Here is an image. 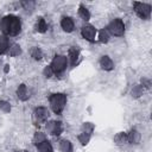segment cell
<instances>
[{"label":"cell","mask_w":152,"mask_h":152,"mask_svg":"<svg viewBox=\"0 0 152 152\" xmlns=\"http://www.w3.org/2000/svg\"><path fill=\"white\" fill-rule=\"evenodd\" d=\"M48 30H49V25H48L45 18L44 17H38L36 19L34 24H33V31L37 32V33L43 34V33L48 32Z\"/></svg>","instance_id":"15"},{"label":"cell","mask_w":152,"mask_h":152,"mask_svg":"<svg viewBox=\"0 0 152 152\" xmlns=\"http://www.w3.org/2000/svg\"><path fill=\"white\" fill-rule=\"evenodd\" d=\"M15 95H17V99L19 100V101H21V102H26V101H28V99H30V90H28V88H27V86L25 84V83H20L18 87H17V89H15Z\"/></svg>","instance_id":"13"},{"label":"cell","mask_w":152,"mask_h":152,"mask_svg":"<svg viewBox=\"0 0 152 152\" xmlns=\"http://www.w3.org/2000/svg\"><path fill=\"white\" fill-rule=\"evenodd\" d=\"M50 109L45 106H37L31 113V121L34 127L40 128L50 119Z\"/></svg>","instance_id":"3"},{"label":"cell","mask_w":152,"mask_h":152,"mask_svg":"<svg viewBox=\"0 0 152 152\" xmlns=\"http://www.w3.org/2000/svg\"><path fill=\"white\" fill-rule=\"evenodd\" d=\"M58 148L61 152H74V145L69 139H59L58 141Z\"/></svg>","instance_id":"18"},{"label":"cell","mask_w":152,"mask_h":152,"mask_svg":"<svg viewBox=\"0 0 152 152\" xmlns=\"http://www.w3.org/2000/svg\"><path fill=\"white\" fill-rule=\"evenodd\" d=\"M139 84L144 88V90H150V89H151V87H152V81H151V78H150V77L142 76V77L140 78Z\"/></svg>","instance_id":"28"},{"label":"cell","mask_w":152,"mask_h":152,"mask_svg":"<svg viewBox=\"0 0 152 152\" xmlns=\"http://www.w3.org/2000/svg\"><path fill=\"white\" fill-rule=\"evenodd\" d=\"M110 34L109 32L107 31L106 27L101 28L100 31H97V36H96V42H99L100 44H107L109 40H110Z\"/></svg>","instance_id":"19"},{"label":"cell","mask_w":152,"mask_h":152,"mask_svg":"<svg viewBox=\"0 0 152 152\" xmlns=\"http://www.w3.org/2000/svg\"><path fill=\"white\" fill-rule=\"evenodd\" d=\"M45 133H48L49 135H52L55 138H58L61 137V134L63 133L64 131V126H63V122L61 120H52V119H49L45 125Z\"/></svg>","instance_id":"7"},{"label":"cell","mask_w":152,"mask_h":152,"mask_svg":"<svg viewBox=\"0 0 152 152\" xmlns=\"http://www.w3.org/2000/svg\"><path fill=\"white\" fill-rule=\"evenodd\" d=\"M28 52H30L31 58L34 59V61H37V62L42 61L43 57H44V52H43L42 48H39V46H31Z\"/></svg>","instance_id":"22"},{"label":"cell","mask_w":152,"mask_h":152,"mask_svg":"<svg viewBox=\"0 0 152 152\" xmlns=\"http://www.w3.org/2000/svg\"><path fill=\"white\" fill-rule=\"evenodd\" d=\"M23 30L21 19L15 14H6L0 19V32L6 37H17Z\"/></svg>","instance_id":"1"},{"label":"cell","mask_w":152,"mask_h":152,"mask_svg":"<svg viewBox=\"0 0 152 152\" xmlns=\"http://www.w3.org/2000/svg\"><path fill=\"white\" fill-rule=\"evenodd\" d=\"M126 134H127V144H129L132 146H135V145L140 144V141H141V133L135 127H132L129 131L126 132Z\"/></svg>","instance_id":"12"},{"label":"cell","mask_w":152,"mask_h":152,"mask_svg":"<svg viewBox=\"0 0 152 152\" xmlns=\"http://www.w3.org/2000/svg\"><path fill=\"white\" fill-rule=\"evenodd\" d=\"M107 31L109 32L110 37H124L125 33H126V25H125V21L121 19V18H114L112 19L106 26Z\"/></svg>","instance_id":"5"},{"label":"cell","mask_w":152,"mask_h":152,"mask_svg":"<svg viewBox=\"0 0 152 152\" xmlns=\"http://www.w3.org/2000/svg\"><path fill=\"white\" fill-rule=\"evenodd\" d=\"M59 26L62 28L63 32L65 33H72L76 28V25H75V20L69 17V15H63L59 20Z\"/></svg>","instance_id":"10"},{"label":"cell","mask_w":152,"mask_h":152,"mask_svg":"<svg viewBox=\"0 0 152 152\" xmlns=\"http://www.w3.org/2000/svg\"><path fill=\"white\" fill-rule=\"evenodd\" d=\"M133 11L141 20H150L152 15V5L148 2L134 1L133 2Z\"/></svg>","instance_id":"6"},{"label":"cell","mask_w":152,"mask_h":152,"mask_svg":"<svg viewBox=\"0 0 152 152\" xmlns=\"http://www.w3.org/2000/svg\"><path fill=\"white\" fill-rule=\"evenodd\" d=\"M99 66H100L101 70H103V71H113L114 68H115V64H114V61L112 59L110 56H108V55H102V56L99 58Z\"/></svg>","instance_id":"11"},{"label":"cell","mask_w":152,"mask_h":152,"mask_svg":"<svg viewBox=\"0 0 152 152\" xmlns=\"http://www.w3.org/2000/svg\"><path fill=\"white\" fill-rule=\"evenodd\" d=\"M55 74V76H63V74L68 70L69 68V62L66 58V55H62V53H57L52 57L50 64H49Z\"/></svg>","instance_id":"4"},{"label":"cell","mask_w":152,"mask_h":152,"mask_svg":"<svg viewBox=\"0 0 152 152\" xmlns=\"http://www.w3.org/2000/svg\"><path fill=\"white\" fill-rule=\"evenodd\" d=\"M8 70H10V65H8V64H6V65H5V68H4V72H5V74H7V72H8Z\"/></svg>","instance_id":"31"},{"label":"cell","mask_w":152,"mask_h":152,"mask_svg":"<svg viewBox=\"0 0 152 152\" xmlns=\"http://www.w3.org/2000/svg\"><path fill=\"white\" fill-rule=\"evenodd\" d=\"M0 110L5 114H8L12 110V104L6 100H0Z\"/></svg>","instance_id":"29"},{"label":"cell","mask_w":152,"mask_h":152,"mask_svg":"<svg viewBox=\"0 0 152 152\" xmlns=\"http://www.w3.org/2000/svg\"><path fill=\"white\" fill-rule=\"evenodd\" d=\"M80 131L83 132V133H87V134L93 135V133H94V131H95V124L91 122V121H84V122L81 124Z\"/></svg>","instance_id":"24"},{"label":"cell","mask_w":152,"mask_h":152,"mask_svg":"<svg viewBox=\"0 0 152 152\" xmlns=\"http://www.w3.org/2000/svg\"><path fill=\"white\" fill-rule=\"evenodd\" d=\"M66 58H68V62H69V66L70 68L77 66L78 63L82 59L81 49L78 46H70L68 49V52H66Z\"/></svg>","instance_id":"9"},{"label":"cell","mask_w":152,"mask_h":152,"mask_svg":"<svg viewBox=\"0 0 152 152\" xmlns=\"http://www.w3.org/2000/svg\"><path fill=\"white\" fill-rule=\"evenodd\" d=\"M36 150H37V152H55L53 145L49 139H45L40 144L36 145Z\"/></svg>","instance_id":"16"},{"label":"cell","mask_w":152,"mask_h":152,"mask_svg":"<svg viewBox=\"0 0 152 152\" xmlns=\"http://www.w3.org/2000/svg\"><path fill=\"white\" fill-rule=\"evenodd\" d=\"M50 110L56 115H62L68 103V95L65 93H51L48 97Z\"/></svg>","instance_id":"2"},{"label":"cell","mask_w":152,"mask_h":152,"mask_svg":"<svg viewBox=\"0 0 152 152\" xmlns=\"http://www.w3.org/2000/svg\"><path fill=\"white\" fill-rule=\"evenodd\" d=\"M113 141H114V144L116 146H120V147L127 145V134H126V132H124V131L118 132L113 137Z\"/></svg>","instance_id":"21"},{"label":"cell","mask_w":152,"mask_h":152,"mask_svg":"<svg viewBox=\"0 0 152 152\" xmlns=\"http://www.w3.org/2000/svg\"><path fill=\"white\" fill-rule=\"evenodd\" d=\"M23 53V49L18 43H11L10 48L7 50V56L8 57H19Z\"/></svg>","instance_id":"17"},{"label":"cell","mask_w":152,"mask_h":152,"mask_svg":"<svg viewBox=\"0 0 152 152\" xmlns=\"http://www.w3.org/2000/svg\"><path fill=\"white\" fill-rule=\"evenodd\" d=\"M76 138H77V141L80 142L81 146H87L90 142V140H91V135L87 134V133H83V132H80L76 135Z\"/></svg>","instance_id":"26"},{"label":"cell","mask_w":152,"mask_h":152,"mask_svg":"<svg viewBox=\"0 0 152 152\" xmlns=\"http://www.w3.org/2000/svg\"><path fill=\"white\" fill-rule=\"evenodd\" d=\"M77 15L78 18L83 21V23H89L90 21V18H91V13H90V10L84 5V4H78V7H77Z\"/></svg>","instance_id":"14"},{"label":"cell","mask_w":152,"mask_h":152,"mask_svg":"<svg viewBox=\"0 0 152 152\" xmlns=\"http://www.w3.org/2000/svg\"><path fill=\"white\" fill-rule=\"evenodd\" d=\"M144 93H145V90H144V88H142L139 83L133 84L132 88H131V90H129V95H131V97L134 99V100L140 99V97L144 95Z\"/></svg>","instance_id":"20"},{"label":"cell","mask_w":152,"mask_h":152,"mask_svg":"<svg viewBox=\"0 0 152 152\" xmlns=\"http://www.w3.org/2000/svg\"><path fill=\"white\" fill-rule=\"evenodd\" d=\"M80 34L86 42L95 43L96 42V36H97V28L94 25L89 24V23H84L80 28Z\"/></svg>","instance_id":"8"},{"label":"cell","mask_w":152,"mask_h":152,"mask_svg":"<svg viewBox=\"0 0 152 152\" xmlns=\"http://www.w3.org/2000/svg\"><path fill=\"white\" fill-rule=\"evenodd\" d=\"M19 6L25 10L26 12H32L34 8H36V1L33 0H23L19 2Z\"/></svg>","instance_id":"27"},{"label":"cell","mask_w":152,"mask_h":152,"mask_svg":"<svg viewBox=\"0 0 152 152\" xmlns=\"http://www.w3.org/2000/svg\"><path fill=\"white\" fill-rule=\"evenodd\" d=\"M42 75L45 77V78H48V80H50V78H52L53 76H55V74H53V71H52V69H51V66L48 64V65H45L44 68H43V70H42Z\"/></svg>","instance_id":"30"},{"label":"cell","mask_w":152,"mask_h":152,"mask_svg":"<svg viewBox=\"0 0 152 152\" xmlns=\"http://www.w3.org/2000/svg\"><path fill=\"white\" fill-rule=\"evenodd\" d=\"M10 38L4 36V34H0V56L2 55H6L7 53V50L10 48Z\"/></svg>","instance_id":"23"},{"label":"cell","mask_w":152,"mask_h":152,"mask_svg":"<svg viewBox=\"0 0 152 152\" xmlns=\"http://www.w3.org/2000/svg\"><path fill=\"white\" fill-rule=\"evenodd\" d=\"M45 139H48L46 133H45V132H42V131H39V129H37V131L33 133V135H32V144L36 146V145L40 144L42 141H44Z\"/></svg>","instance_id":"25"},{"label":"cell","mask_w":152,"mask_h":152,"mask_svg":"<svg viewBox=\"0 0 152 152\" xmlns=\"http://www.w3.org/2000/svg\"><path fill=\"white\" fill-rule=\"evenodd\" d=\"M13 152H28V151H26V150H14Z\"/></svg>","instance_id":"32"}]
</instances>
